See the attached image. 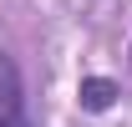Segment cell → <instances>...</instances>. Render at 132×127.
Segmentation results:
<instances>
[{
    "label": "cell",
    "mask_w": 132,
    "mask_h": 127,
    "mask_svg": "<svg viewBox=\"0 0 132 127\" xmlns=\"http://www.w3.org/2000/svg\"><path fill=\"white\" fill-rule=\"evenodd\" d=\"M117 81L112 76H81V86H76V102H81V112H112L117 107Z\"/></svg>",
    "instance_id": "2"
},
{
    "label": "cell",
    "mask_w": 132,
    "mask_h": 127,
    "mask_svg": "<svg viewBox=\"0 0 132 127\" xmlns=\"http://www.w3.org/2000/svg\"><path fill=\"white\" fill-rule=\"evenodd\" d=\"M127 56H132V46H127Z\"/></svg>",
    "instance_id": "3"
},
{
    "label": "cell",
    "mask_w": 132,
    "mask_h": 127,
    "mask_svg": "<svg viewBox=\"0 0 132 127\" xmlns=\"http://www.w3.org/2000/svg\"><path fill=\"white\" fill-rule=\"evenodd\" d=\"M0 127H31L26 117V86H20L15 61L0 51Z\"/></svg>",
    "instance_id": "1"
}]
</instances>
